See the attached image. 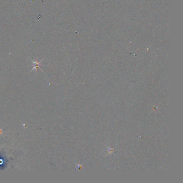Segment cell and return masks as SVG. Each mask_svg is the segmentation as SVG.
Here are the masks:
<instances>
[{"label": "cell", "instance_id": "cell-1", "mask_svg": "<svg viewBox=\"0 0 183 183\" xmlns=\"http://www.w3.org/2000/svg\"><path fill=\"white\" fill-rule=\"evenodd\" d=\"M43 60H44V59H42V60H40V61H39H39H37V60H36V61H34L32 60V63H33V68L31 70V71H32V70H34V69H36V70H37L38 69H40L41 70H42L40 68V66H41V61H43Z\"/></svg>", "mask_w": 183, "mask_h": 183}]
</instances>
